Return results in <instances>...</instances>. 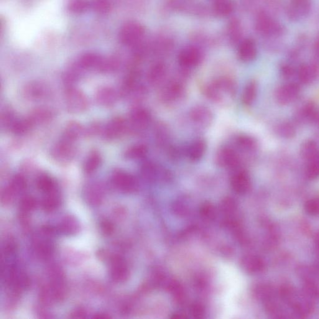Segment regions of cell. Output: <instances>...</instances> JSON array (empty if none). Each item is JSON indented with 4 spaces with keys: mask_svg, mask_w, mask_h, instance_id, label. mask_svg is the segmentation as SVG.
<instances>
[{
    "mask_svg": "<svg viewBox=\"0 0 319 319\" xmlns=\"http://www.w3.org/2000/svg\"><path fill=\"white\" fill-rule=\"evenodd\" d=\"M145 29L140 23L130 22L122 27L119 33V39L122 44L126 46H135L139 44L144 38Z\"/></svg>",
    "mask_w": 319,
    "mask_h": 319,
    "instance_id": "5",
    "label": "cell"
},
{
    "mask_svg": "<svg viewBox=\"0 0 319 319\" xmlns=\"http://www.w3.org/2000/svg\"><path fill=\"white\" fill-rule=\"evenodd\" d=\"M140 174L145 180L150 183H166L172 179L170 171L150 161L143 163L140 167Z\"/></svg>",
    "mask_w": 319,
    "mask_h": 319,
    "instance_id": "4",
    "label": "cell"
},
{
    "mask_svg": "<svg viewBox=\"0 0 319 319\" xmlns=\"http://www.w3.org/2000/svg\"><path fill=\"white\" fill-rule=\"evenodd\" d=\"M71 315L72 316L71 317L72 318H84L85 317L86 312L83 310L80 309L75 311Z\"/></svg>",
    "mask_w": 319,
    "mask_h": 319,
    "instance_id": "57",
    "label": "cell"
},
{
    "mask_svg": "<svg viewBox=\"0 0 319 319\" xmlns=\"http://www.w3.org/2000/svg\"><path fill=\"white\" fill-rule=\"evenodd\" d=\"M257 84L255 81H249L245 86L242 94V103L245 106L249 107L253 104L257 94Z\"/></svg>",
    "mask_w": 319,
    "mask_h": 319,
    "instance_id": "30",
    "label": "cell"
},
{
    "mask_svg": "<svg viewBox=\"0 0 319 319\" xmlns=\"http://www.w3.org/2000/svg\"><path fill=\"white\" fill-rule=\"evenodd\" d=\"M233 147L240 153L244 154H251L256 151L257 142L254 137L248 135H238L233 140Z\"/></svg>",
    "mask_w": 319,
    "mask_h": 319,
    "instance_id": "20",
    "label": "cell"
},
{
    "mask_svg": "<svg viewBox=\"0 0 319 319\" xmlns=\"http://www.w3.org/2000/svg\"><path fill=\"white\" fill-rule=\"evenodd\" d=\"M280 73H281L283 78L289 79L291 78L294 74V70L289 65H284L280 68Z\"/></svg>",
    "mask_w": 319,
    "mask_h": 319,
    "instance_id": "54",
    "label": "cell"
},
{
    "mask_svg": "<svg viewBox=\"0 0 319 319\" xmlns=\"http://www.w3.org/2000/svg\"><path fill=\"white\" fill-rule=\"evenodd\" d=\"M27 180L24 176L22 175H17L12 178L9 185L7 186L6 189L10 195L14 196L17 194L22 192L27 188Z\"/></svg>",
    "mask_w": 319,
    "mask_h": 319,
    "instance_id": "32",
    "label": "cell"
},
{
    "mask_svg": "<svg viewBox=\"0 0 319 319\" xmlns=\"http://www.w3.org/2000/svg\"><path fill=\"white\" fill-rule=\"evenodd\" d=\"M302 112L303 117L309 121H315L318 113L314 104L312 103L306 104Z\"/></svg>",
    "mask_w": 319,
    "mask_h": 319,
    "instance_id": "50",
    "label": "cell"
},
{
    "mask_svg": "<svg viewBox=\"0 0 319 319\" xmlns=\"http://www.w3.org/2000/svg\"><path fill=\"white\" fill-rule=\"evenodd\" d=\"M307 174L310 178H314L319 176V157L309 161L307 168Z\"/></svg>",
    "mask_w": 319,
    "mask_h": 319,
    "instance_id": "51",
    "label": "cell"
},
{
    "mask_svg": "<svg viewBox=\"0 0 319 319\" xmlns=\"http://www.w3.org/2000/svg\"><path fill=\"white\" fill-rule=\"evenodd\" d=\"M201 213L203 214L204 217L206 218H213L214 216V208L213 205H208L206 204L205 205H203L202 208L201 210Z\"/></svg>",
    "mask_w": 319,
    "mask_h": 319,
    "instance_id": "53",
    "label": "cell"
},
{
    "mask_svg": "<svg viewBox=\"0 0 319 319\" xmlns=\"http://www.w3.org/2000/svg\"><path fill=\"white\" fill-rule=\"evenodd\" d=\"M152 122V114L144 107L136 106L130 112L128 123L129 131L141 133L147 130Z\"/></svg>",
    "mask_w": 319,
    "mask_h": 319,
    "instance_id": "3",
    "label": "cell"
},
{
    "mask_svg": "<svg viewBox=\"0 0 319 319\" xmlns=\"http://www.w3.org/2000/svg\"><path fill=\"white\" fill-rule=\"evenodd\" d=\"M33 127L34 126L28 117H27L24 119H17L13 125L12 128L10 129V131L15 135H23L30 132Z\"/></svg>",
    "mask_w": 319,
    "mask_h": 319,
    "instance_id": "38",
    "label": "cell"
},
{
    "mask_svg": "<svg viewBox=\"0 0 319 319\" xmlns=\"http://www.w3.org/2000/svg\"><path fill=\"white\" fill-rule=\"evenodd\" d=\"M147 93V88L139 83L132 89L128 96H127V98H128L132 103L137 104L144 100L145 98H146Z\"/></svg>",
    "mask_w": 319,
    "mask_h": 319,
    "instance_id": "42",
    "label": "cell"
},
{
    "mask_svg": "<svg viewBox=\"0 0 319 319\" xmlns=\"http://www.w3.org/2000/svg\"><path fill=\"white\" fill-rule=\"evenodd\" d=\"M277 134L284 138H292L295 135V129L290 123L285 122L279 125L277 128Z\"/></svg>",
    "mask_w": 319,
    "mask_h": 319,
    "instance_id": "48",
    "label": "cell"
},
{
    "mask_svg": "<svg viewBox=\"0 0 319 319\" xmlns=\"http://www.w3.org/2000/svg\"><path fill=\"white\" fill-rule=\"evenodd\" d=\"M191 123L200 129L210 127L213 121V114L208 107L197 105L191 108L188 114Z\"/></svg>",
    "mask_w": 319,
    "mask_h": 319,
    "instance_id": "12",
    "label": "cell"
},
{
    "mask_svg": "<svg viewBox=\"0 0 319 319\" xmlns=\"http://www.w3.org/2000/svg\"><path fill=\"white\" fill-rule=\"evenodd\" d=\"M86 196L89 203L93 205H98L103 200V188L100 185L95 183L89 185L86 189Z\"/></svg>",
    "mask_w": 319,
    "mask_h": 319,
    "instance_id": "36",
    "label": "cell"
},
{
    "mask_svg": "<svg viewBox=\"0 0 319 319\" xmlns=\"http://www.w3.org/2000/svg\"><path fill=\"white\" fill-rule=\"evenodd\" d=\"M255 27L260 35L265 37H279L284 33L282 25L265 13H261L257 16Z\"/></svg>",
    "mask_w": 319,
    "mask_h": 319,
    "instance_id": "7",
    "label": "cell"
},
{
    "mask_svg": "<svg viewBox=\"0 0 319 319\" xmlns=\"http://www.w3.org/2000/svg\"><path fill=\"white\" fill-rule=\"evenodd\" d=\"M25 98L30 101L41 100L47 98L49 94V89L45 84L40 82H33L27 84L24 88Z\"/></svg>",
    "mask_w": 319,
    "mask_h": 319,
    "instance_id": "19",
    "label": "cell"
},
{
    "mask_svg": "<svg viewBox=\"0 0 319 319\" xmlns=\"http://www.w3.org/2000/svg\"><path fill=\"white\" fill-rule=\"evenodd\" d=\"M85 135V128L78 122L71 121L66 125L63 138L76 142Z\"/></svg>",
    "mask_w": 319,
    "mask_h": 319,
    "instance_id": "25",
    "label": "cell"
},
{
    "mask_svg": "<svg viewBox=\"0 0 319 319\" xmlns=\"http://www.w3.org/2000/svg\"><path fill=\"white\" fill-rule=\"evenodd\" d=\"M180 78V76H179ZM177 78L165 82L161 86L159 99L167 106L175 105L181 103L186 97L184 79Z\"/></svg>",
    "mask_w": 319,
    "mask_h": 319,
    "instance_id": "2",
    "label": "cell"
},
{
    "mask_svg": "<svg viewBox=\"0 0 319 319\" xmlns=\"http://www.w3.org/2000/svg\"><path fill=\"white\" fill-rule=\"evenodd\" d=\"M203 94L214 103L226 105L235 98L237 85L235 81L226 76H222L206 84Z\"/></svg>",
    "mask_w": 319,
    "mask_h": 319,
    "instance_id": "1",
    "label": "cell"
},
{
    "mask_svg": "<svg viewBox=\"0 0 319 319\" xmlns=\"http://www.w3.org/2000/svg\"><path fill=\"white\" fill-rule=\"evenodd\" d=\"M89 7L88 0H71L68 5V9L76 14H82L86 11Z\"/></svg>",
    "mask_w": 319,
    "mask_h": 319,
    "instance_id": "47",
    "label": "cell"
},
{
    "mask_svg": "<svg viewBox=\"0 0 319 319\" xmlns=\"http://www.w3.org/2000/svg\"><path fill=\"white\" fill-rule=\"evenodd\" d=\"M192 312L193 315H196V317H200L203 314L204 308L202 305L196 303L193 306Z\"/></svg>",
    "mask_w": 319,
    "mask_h": 319,
    "instance_id": "56",
    "label": "cell"
},
{
    "mask_svg": "<svg viewBox=\"0 0 319 319\" xmlns=\"http://www.w3.org/2000/svg\"><path fill=\"white\" fill-rule=\"evenodd\" d=\"M80 226L77 220L72 216H67L61 222L60 230L67 235H72L78 233Z\"/></svg>",
    "mask_w": 319,
    "mask_h": 319,
    "instance_id": "39",
    "label": "cell"
},
{
    "mask_svg": "<svg viewBox=\"0 0 319 319\" xmlns=\"http://www.w3.org/2000/svg\"><path fill=\"white\" fill-rule=\"evenodd\" d=\"M148 147L144 144H137L128 148L124 153V157L130 160L144 159L148 154Z\"/></svg>",
    "mask_w": 319,
    "mask_h": 319,
    "instance_id": "28",
    "label": "cell"
},
{
    "mask_svg": "<svg viewBox=\"0 0 319 319\" xmlns=\"http://www.w3.org/2000/svg\"><path fill=\"white\" fill-rule=\"evenodd\" d=\"M94 317L96 318H101V319L111 318V317H110L109 315L107 314H105V313H98V314L94 315Z\"/></svg>",
    "mask_w": 319,
    "mask_h": 319,
    "instance_id": "58",
    "label": "cell"
},
{
    "mask_svg": "<svg viewBox=\"0 0 319 319\" xmlns=\"http://www.w3.org/2000/svg\"><path fill=\"white\" fill-rule=\"evenodd\" d=\"M230 183L232 189L236 193L244 194L251 188V178L246 171L238 170L232 176Z\"/></svg>",
    "mask_w": 319,
    "mask_h": 319,
    "instance_id": "18",
    "label": "cell"
},
{
    "mask_svg": "<svg viewBox=\"0 0 319 319\" xmlns=\"http://www.w3.org/2000/svg\"><path fill=\"white\" fill-rule=\"evenodd\" d=\"M257 50L256 43L251 39H246L240 43L238 56L244 63H250L256 59Z\"/></svg>",
    "mask_w": 319,
    "mask_h": 319,
    "instance_id": "22",
    "label": "cell"
},
{
    "mask_svg": "<svg viewBox=\"0 0 319 319\" xmlns=\"http://www.w3.org/2000/svg\"><path fill=\"white\" fill-rule=\"evenodd\" d=\"M169 290L178 303H182L185 300V293L182 285L177 282H172L169 285Z\"/></svg>",
    "mask_w": 319,
    "mask_h": 319,
    "instance_id": "46",
    "label": "cell"
},
{
    "mask_svg": "<svg viewBox=\"0 0 319 319\" xmlns=\"http://www.w3.org/2000/svg\"><path fill=\"white\" fill-rule=\"evenodd\" d=\"M79 68V65H78ZM73 67L66 71L63 76L64 83L67 86L68 88H73L74 85L78 83L81 77V71L80 68ZM82 69V68H81Z\"/></svg>",
    "mask_w": 319,
    "mask_h": 319,
    "instance_id": "43",
    "label": "cell"
},
{
    "mask_svg": "<svg viewBox=\"0 0 319 319\" xmlns=\"http://www.w3.org/2000/svg\"><path fill=\"white\" fill-rule=\"evenodd\" d=\"M167 66L162 61H157L152 65L147 73V81L154 87L161 86L165 83L167 76Z\"/></svg>",
    "mask_w": 319,
    "mask_h": 319,
    "instance_id": "17",
    "label": "cell"
},
{
    "mask_svg": "<svg viewBox=\"0 0 319 319\" xmlns=\"http://www.w3.org/2000/svg\"><path fill=\"white\" fill-rule=\"evenodd\" d=\"M155 139L158 146L167 147L170 139V132L165 124L160 123L155 127Z\"/></svg>",
    "mask_w": 319,
    "mask_h": 319,
    "instance_id": "27",
    "label": "cell"
},
{
    "mask_svg": "<svg viewBox=\"0 0 319 319\" xmlns=\"http://www.w3.org/2000/svg\"><path fill=\"white\" fill-rule=\"evenodd\" d=\"M234 9V4L232 0H215L213 10L216 15L220 17H226L231 15Z\"/></svg>",
    "mask_w": 319,
    "mask_h": 319,
    "instance_id": "35",
    "label": "cell"
},
{
    "mask_svg": "<svg viewBox=\"0 0 319 319\" xmlns=\"http://www.w3.org/2000/svg\"><path fill=\"white\" fill-rule=\"evenodd\" d=\"M17 119L14 110L9 107H5L1 112V117H0V126L2 130L5 131H10L14 122Z\"/></svg>",
    "mask_w": 319,
    "mask_h": 319,
    "instance_id": "37",
    "label": "cell"
},
{
    "mask_svg": "<svg viewBox=\"0 0 319 319\" xmlns=\"http://www.w3.org/2000/svg\"><path fill=\"white\" fill-rule=\"evenodd\" d=\"M202 52L194 46L183 48L178 56V61L181 68L187 71L197 67L202 61Z\"/></svg>",
    "mask_w": 319,
    "mask_h": 319,
    "instance_id": "11",
    "label": "cell"
},
{
    "mask_svg": "<svg viewBox=\"0 0 319 319\" xmlns=\"http://www.w3.org/2000/svg\"><path fill=\"white\" fill-rule=\"evenodd\" d=\"M128 131L127 121L122 117H115L104 126L103 136L107 140H114L123 136Z\"/></svg>",
    "mask_w": 319,
    "mask_h": 319,
    "instance_id": "14",
    "label": "cell"
},
{
    "mask_svg": "<svg viewBox=\"0 0 319 319\" xmlns=\"http://www.w3.org/2000/svg\"><path fill=\"white\" fill-rule=\"evenodd\" d=\"M76 143L61 138L51 150V155L56 162L66 163L71 162L77 154Z\"/></svg>",
    "mask_w": 319,
    "mask_h": 319,
    "instance_id": "6",
    "label": "cell"
},
{
    "mask_svg": "<svg viewBox=\"0 0 319 319\" xmlns=\"http://www.w3.org/2000/svg\"><path fill=\"white\" fill-rule=\"evenodd\" d=\"M317 76V70L314 66L310 65H303L298 70V78L300 83L308 84L315 80Z\"/></svg>",
    "mask_w": 319,
    "mask_h": 319,
    "instance_id": "33",
    "label": "cell"
},
{
    "mask_svg": "<svg viewBox=\"0 0 319 319\" xmlns=\"http://www.w3.org/2000/svg\"><path fill=\"white\" fill-rule=\"evenodd\" d=\"M103 60V58L98 54L86 53L80 58L78 65L84 70L94 69V70H98Z\"/></svg>",
    "mask_w": 319,
    "mask_h": 319,
    "instance_id": "26",
    "label": "cell"
},
{
    "mask_svg": "<svg viewBox=\"0 0 319 319\" xmlns=\"http://www.w3.org/2000/svg\"><path fill=\"white\" fill-rule=\"evenodd\" d=\"M92 7L97 14L106 15L111 11L112 5L110 0H93Z\"/></svg>",
    "mask_w": 319,
    "mask_h": 319,
    "instance_id": "45",
    "label": "cell"
},
{
    "mask_svg": "<svg viewBox=\"0 0 319 319\" xmlns=\"http://www.w3.org/2000/svg\"><path fill=\"white\" fill-rule=\"evenodd\" d=\"M101 162L102 158L99 152L96 151V150L91 152L88 157L86 158L85 162H84V172L88 175H91L92 173L95 172L98 169Z\"/></svg>",
    "mask_w": 319,
    "mask_h": 319,
    "instance_id": "31",
    "label": "cell"
},
{
    "mask_svg": "<svg viewBox=\"0 0 319 319\" xmlns=\"http://www.w3.org/2000/svg\"><path fill=\"white\" fill-rule=\"evenodd\" d=\"M314 49L315 51V53H317V55L319 56V36L317 39H316L314 45Z\"/></svg>",
    "mask_w": 319,
    "mask_h": 319,
    "instance_id": "59",
    "label": "cell"
},
{
    "mask_svg": "<svg viewBox=\"0 0 319 319\" xmlns=\"http://www.w3.org/2000/svg\"><path fill=\"white\" fill-rule=\"evenodd\" d=\"M112 183L117 190L125 193H134L139 189V182L134 176L122 170H116L112 176Z\"/></svg>",
    "mask_w": 319,
    "mask_h": 319,
    "instance_id": "10",
    "label": "cell"
},
{
    "mask_svg": "<svg viewBox=\"0 0 319 319\" xmlns=\"http://www.w3.org/2000/svg\"><path fill=\"white\" fill-rule=\"evenodd\" d=\"M33 126H39L48 123L53 118V112L45 107H40L33 110L27 116Z\"/></svg>",
    "mask_w": 319,
    "mask_h": 319,
    "instance_id": "24",
    "label": "cell"
},
{
    "mask_svg": "<svg viewBox=\"0 0 319 319\" xmlns=\"http://www.w3.org/2000/svg\"><path fill=\"white\" fill-rule=\"evenodd\" d=\"M112 279L116 283L126 282L129 277V269L126 261L121 257H112L110 267Z\"/></svg>",
    "mask_w": 319,
    "mask_h": 319,
    "instance_id": "15",
    "label": "cell"
},
{
    "mask_svg": "<svg viewBox=\"0 0 319 319\" xmlns=\"http://www.w3.org/2000/svg\"><path fill=\"white\" fill-rule=\"evenodd\" d=\"M37 185L38 189L46 195L58 191V186L55 181L49 175L45 173H43L38 177Z\"/></svg>",
    "mask_w": 319,
    "mask_h": 319,
    "instance_id": "29",
    "label": "cell"
},
{
    "mask_svg": "<svg viewBox=\"0 0 319 319\" xmlns=\"http://www.w3.org/2000/svg\"><path fill=\"white\" fill-rule=\"evenodd\" d=\"M119 97V93L111 87H104L97 91L96 100L99 105L109 107L116 103Z\"/></svg>",
    "mask_w": 319,
    "mask_h": 319,
    "instance_id": "21",
    "label": "cell"
},
{
    "mask_svg": "<svg viewBox=\"0 0 319 319\" xmlns=\"http://www.w3.org/2000/svg\"><path fill=\"white\" fill-rule=\"evenodd\" d=\"M104 126L101 122H94L88 126V128H85V135L88 137L98 136V135H103Z\"/></svg>",
    "mask_w": 319,
    "mask_h": 319,
    "instance_id": "49",
    "label": "cell"
},
{
    "mask_svg": "<svg viewBox=\"0 0 319 319\" xmlns=\"http://www.w3.org/2000/svg\"><path fill=\"white\" fill-rule=\"evenodd\" d=\"M65 104L68 111L75 114L86 111L89 107V101L85 94L74 87L66 90Z\"/></svg>",
    "mask_w": 319,
    "mask_h": 319,
    "instance_id": "9",
    "label": "cell"
},
{
    "mask_svg": "<svg viewBox=\"0 0 319 319\" xmlns=\"http://www.w3.org/2000/svg\"><path fill=\"white\" fill-rule=\"evenodd\" d=\"M242 28L241 23L237 19H233L229 22L228 27L229 39L233 44L238 43L241 37Z\"/></svg>",
    "mask_w": 319,
    "mask_h": 319,
    "instance_id": "41",
    "label": "cell"
},
{
    "mask_svg": "<svg viewBox=\"0 0 319 319\" xmlns=\"http://www.w3.org/2000/svg\"><path fill=\"white\" fill-rule=\"evenodd\" d=\"M215 162L219 167L236 169L241 163V157L233 146L226 145L216 152Z\"/></svg>",
    "mask_w": 319,
    "mask_h": 319,
    "instance_id": "8",
    "label": "cell"
},
{
    "mask_svg": "<svg viewBox=\"0 0 319 319\" xmlns=\"http://www.w3.org/2000/svg\"><path fill=\"white\" fill-rule=\"evenodd\" d=\"M315 121L317 122L318 126L319 127V112L318 113V115H317V118H316V119H315Z\"/></svg>",
    "mask_w": 319,
    "mask_h": 319,
    "instance_id": "60",
    "label": "cell"
},
{
    "mask_svg": "<svg viewBox=\"0 0 319 319\" xmlns=\"http://www.w3.org/2000/svg\"><path fill=\"white\" fill-rule=\"evenodd\" d=\"M101 230L103 232L104 234L106 235H109L113 233L114 226L113 224H112L111 222L109 221H104L102 222L101 225Z\"/></svg>",
    "mask_w": 319,
    "mask_h": 319,
    "instance_id": "55",
    "label": "cell"
},
{
    "mask_svg": "<svg viewBox=\"0 0 319 319\" xmlns=\"http://www.w3.org/2000/svg\"><path fill=\"white\" fill-rule=\"evenodd\" d=\"M60 205V198L58 191L47 194L42 201V207L47 212H52Z\"/></svg>",
    "mask_w": 319,
    "mask_h": 319,
    "instance_id": "40",
    "label": "cell"
},
{
    "mask_svg": "<svg viewBox=\"0 0 319 319\" xmlns=\"http://www.w3.org/2000/svg\"><path fill=\"white\" fill-rule=\"evenodd\" d=\"M299 87L297 84H286L277 89L275 92V99L280 105H287L295 101L299 95Z\"/></svg>",
    "mask_w": 319,
    "mask_h": 319,
    "instance_id": "16",
    "label": "cell"
},
{
    "mask_svg": "<svg viewBox=\"0 0 319 319\" xmlns=\"http://www.w3.org/2000/svg\"><path fill=\"white\" fill-rule=\"evenodd\" d=\"M120 66L119 59L111 56L107 58H103L98 71L101 73H112L118 70Z\"/></svg>",
    "mask_w": 319,
    "mask_h": 319,
    "instance_id": "44",
    "label": "cell"
},
{
    "mask_svg": "<svg viewBox=\"0 0 319 319\" xmlns=\"http://www.w3.org/2000/svg\"><path fill=\"white\" fill-rule=\"evenodd\" d=\"M37 206V201L32 196H25L21 201V208L26 212L34 210Z\"/></svg>",
    "mask_w": 319,
    "mask_h": 319,
    "instance_id": "52",
    "label": "cell"
},
{
    "mask_svg": "<svg viewBox=\"0 0 319 319\" xmlns=\"http://www.w3.org/2000/svg\"><path fill=\"white\" fill-rule=\"evenodd\" d=\"M207 149V145L205 140L198 139L189 145L186 150V156L193 162H197L203 159Z\"/></svg>",
    "mask_w": 319,
    "mask_h": 319,
    "instance_id": "23",
    "label": "cell"
},
{
    "mask_svg": "<svg viewBox=\"0 0 319 319\" xmlns=\"http://www.w3.org/2000/svg\"><path fill=\"white\" fill-rule=\"evenodd\" d=\"M301 156L308 161L317 159L319 157L317 144L312 140H308L302 144L300 148Z\"/></svg>",
    "mask_w": 319,
    "mask_h": 319,
    "instance_id": "34",
    "label": "cell"
},
{
    "mask_svg": "<svg viewBox=\"0 0 319 319\" xmlns=\"http://www.w3.org/2000/svg\"><path fill=\"white\" fill-rule=\"evenodd\" d=\"M312 5V0H291L287 11L288 19L293 22L302 21L309 15Z\"/></svg>",
    "mask_w": 319,
    "mask_h": 319,
    "instance_id": "13",
    "label": "cell"
}]
</instances>
